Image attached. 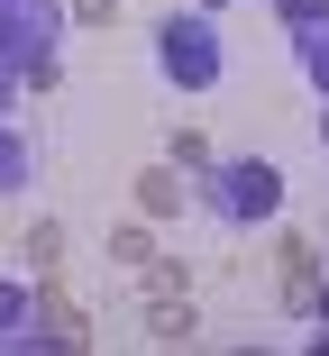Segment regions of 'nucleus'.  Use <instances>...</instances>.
Wrapping results in <instances>:
<instances>
[{
    "label": "nucleus",
    "instance_id": "nucleus-2",
    "mask_svg": "<svg viewBox=\"0 0 329 356\" xmlns=\"http://www.w3.org/2000/svg\"><path fill=\"white\" fill-rule=\"evenodd\" d=\"M156 55H165V74H174L183 92H202V83H220V37H211V19H174Z\"/></svg>",
    "mask_w": 329,
    "mask_h": 356
},
{
    "label": "nucleus",
    "instance_id": "nucleus-3",
    "mask_svg": "<svg viewBox=\"0 0 329 356\" xmlns=\"http://www.w3.org/2000/svg\"><path fill=\"white\" fill-rule=\"evenodd\" d=\"M28 311H37V302L19 293V283H0V338H19V329H28Z\"/></svg>",
    "mask_w": 329,
    "mask_h": 356
},
{
    "label": "nucleus",
    "instance_id": "nucleus-1",
    "mask_svg": "<svg viewBox=\"0 0 329 356\" xmlns=\"http://www.w3.org/2000/svg\"><path fill=\"white\" fill-rule=\"evenodd\" d=\"M275 201H284V183H275L266 156H247V165H220V174H211V210H220V220H275Z\"/></svg>",
    "mask_w": 329,
    "mask_h": 356
},
{
    "label": "nucleus",
    "instance_id": "nucleus-4",
    "mask_svg": "<svg viewBox=\"0 0 329 356\" xmlns=\"http://www.w3.org/2000/svg\"><path fill=\"white\" fill-rule=\"evenodd\" d=\"M284 19H293V28H311V19H329V0H284Z\"/></svg>",
    "mask_w": 329,
    "mask_h": 356
}]
</instances>
